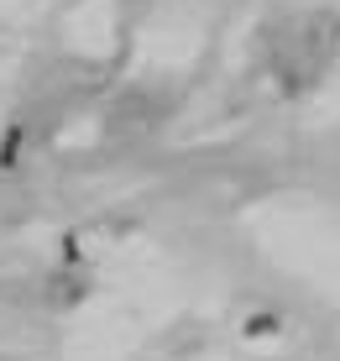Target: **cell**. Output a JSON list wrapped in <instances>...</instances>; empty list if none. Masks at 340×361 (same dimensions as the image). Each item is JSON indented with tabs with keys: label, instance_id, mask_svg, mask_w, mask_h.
Returning a JSON list of instances; mask_svg holds the SVG:
<instances>
[{
	"label": "cell",
	"instance_id": "277c9868",
	"mask_svg": "<svg viewBox=\"0 0 340 361\" xmlns=\"http://www.w3.org/2000/svg\"><path fill=\"white\" fill-rule=\"evenodd\" d=\"M63 262H84V241H73V235H68V241H63Z\"/></svg>",
	"mask_w": 340,
	"mask_h": 361
},
{
	"label": "cell",
	"instance_id": "6da1fadb",
	"mask_svg": "<svg viewBox=\"0 0 340 361\" xmlns=\"http://www.w3.org/2000/svg\"><path fill=\"white\" fill-rule=\"evenodd\" d=\"M47 288H53L47 298H53L58 309H68V304H79V298H84V278H53Z\"/></svg>",
	"mask_w": 340,
	"mask_h": 361
},
{
	"label": "cell",
	"instance_id": "3957f363",
	"mask_svg": "<svg viewBox=\"0 0 340 361\" xmlns=\"http://www.w3.org/2000/svg\"><path fill=\"white\" fill-rule=\"evenodd\" d=\"M272 325H278V319H272V314H257V319H251V325H246V335H272Z\"/></svg>",
	"mask_w": 340,
	"mask_h": 361
},
{
	"label": "cell",
	"instance_id": "7a4b0ae2",
	"mask_svg": "<svg viewBox=\"0 0 340 361\" xmlns=\"http://www.w3.org/2000/svg\"><path fill=\"white\" fill-rule=\"evenodd\" d=\"M16 147H21V126H11L6 147H0V168H16Z\"/></svg>",
	"mask_w": 340,
	"mask_h": 361
}]
</instances>
